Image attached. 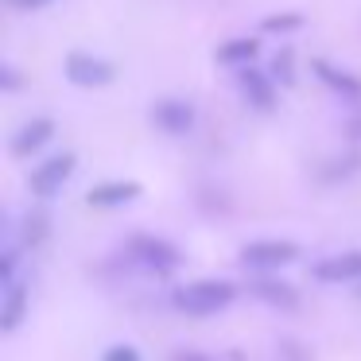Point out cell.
<instances>
[{"mask_svg":"<svg viewBox=\"0 0 361 361\" xmlns=\"http://www.w3.org/2000/svg\"><path fill=\"white\" fill-rule=\"evenodd\" d=\"M237 86H241L245 102L252 105V109H272L276 105V78L272 74H260L257 66H237Z\"/></svg>","mask_w":361,"mask_h":361,"instance_id":"6","label":"cell"},{"mask_svg":"<svg viewBox=\"0 0 361 361\" xmlns=\"http://www.w3.org/2000/svg\"><path fill=\"white\" fill-rule=\"evenodd\" d=\"M152 121H156L164 133H171V136H187L190 128H195V105L179 102V97H167V102H156Z\"/></svg>","mask_w":361,"mask_h":361,"instance_id":"7","label":"cell"},{"mask_svg":"<svg viewBox=\"0 0 361 361\" xmlns=\"http://www.w3.org/2000/svg\"><path fill=\"white\" fill-rule=\"evenodd\" d=\"M233 295H237V288L226 280H195L175 291V307L187 314H218L233 303Z\"/></svg>","mask_w":361,"mask_h":361,"instance_id":"1","label":"cell"},{"mask_svg":"<svg viewBox=\"0 0 361 361\" xmlns=\"http://www.w3.org/2000/svg\"><path fill=\"white\" fill-rule=\"evenodd\" d=\"M311 71L319 74V82H326V86L334 90V94L350 97V102H357V97H361V82H357V78H350L345 71H338V66H330V63H322V59H314Z\"/></svg>","mask_w":361,"mask_h":361,"instance_id":"11","label":"cell"},{"mask_svg":"<svg viewBox=\"0 0 361 361\" xmlns=\"http://www.w3.org/2000/svg\"><path fill=\"white\" fill-rule=\"evenodd\" d=\"M24 311H27V288L24 283H4V314H0V326L4 330H16L20 326V319H24Z\"/></svg>","mask_w":361,"mask_h":361,"instance_id":"13","label":"cell"},{"mask_svg":"<svg viewBox=\"0 0 361 361\" xmlns=\"http://www.w3.org/2000/svg\"><path fill=\"white\" fill-rule=\"evenodd\" d=\"M8 8H16V12H32V8H39V4H47V0H4Z\"/></svg>","mask_w":361,"mask_h":361,"instance_id":"19","label":"cell"},{"mask_svg":"<svg viewBox=\"0 0 361 361\" xmlns=\"http://www.w3.org/2000/svg\"><path fill=\"white\" fill-rule=\"evenodd\" d=\"M314 280L322 283H353L361 280V252H338L314 264Z\"/></svg>","mask_w":361,"mask_h":361,"instance_id":"9","label":"cell"},{"mask_svg":"<svg viewBox=\"0 0 361 361\" xmlns=\"http://www.w3.org/2000/svg\"><path fill=\"white\" fill-rule=\"evenodd\" d=\"M71 175H74V156L71 152H59V156L43 159L39 167H32L27 187H32V195H39V198H55Z\"/></svg>","mask_w":361,"mask_h":361,"instance_id":"3","label":"cell"},{"mask_svg":"<svg viewBox=\"0 0 361 361\" xmlns=\"http://www.w3.org/2000/svg\"><path fill=\"white\" fill-rule=\"evenodd\" d=\"M299 257L295 241H252L241 249V264L257 268V272H272V268H283Z\"/></svg>","mask_w":361,"mask_h":361,"instance_id":"4","label":"cell"},{"mask_svg":"<svg viewBox=\"0 0 361 361\" xmlns=\"http://www.w3.org/2000/svg\"><path fill=\"white\" fill-rule=\"evenodd\" d=\"M350 136H361V113H357V117L350 121Z\"/></svg>","mask_w":361,"mask_h":361,"instance_id":"22","label":"cell"},{"mask_svg":"<svg viewBox=\"0 0 361 361\" xmlns=\"http://www.w3.org/2000/svg\"><path fill=\"white\" fill-rule=\"evenodd\" d=\"M133 198H140V183L136 179H109V183L90 187L86 202L97 206V210H113V206H125V202H133Z\"/></svg>","mask_w":361,"mask_h":361,"instance_id":"8","label":"cell"},{"mask_svg":"<svg viewBox=\"0 0 361 361\" xmlns=\"http://www.w3.org/2000/svg\"><path fill=\"white\" fill-rule=\"evenodd\" d=\"M257 51H260L257 39H229L218 47V63L221 66H249L257 59Z\"/></svg>","mask_w":361,"mask_h":361,"instance_id":"14","label":"cell"},{"mask_svg":"<svg viewBox=\"0 0 361 361\" xmlns=\"http://www.w3.org/2000/svg\"><path fill=\"white\" fill-rule=\"evenodd\" d=\"M252 295L280 307V311H295V303H299V291L291 283H280V280H257L252 283Z\"/></svg>","mask_w":361,"mask_h":361,"instance_id":"12","label":"cell"},{"mask_svg":"<svg viewBox=\"0 0 361 361\" xmlns=\"http://www.w3.org/2000/svg\"><path fill=\"white\" fill-rule=\"evenodd\" d=\"M272 78H280L283 86H291V82H295V55H291V47L276 51V59H272Z\"/></svg>","mask_w":361,"mask_h":361,"instance_id":"15","label":"cell"},{"mask_svg":"<svg viewBox=\"0 0 361 361\" xmlns=\"http://www.w3.org/2000/svg\"><path fill=\"white\" fill-rule=\"evenodd\" d=\"M16 86H20L16 71H12V66H4V90H16Z\"/></svg>","mask_w":361,"mask_h":361,"instance_id":"20","label":"cell"},{"mask_svg":"<svg viewBox=\"0 0 361 361\" xmlns=\"http://www.w3.org/2000/svg\"><path fill=\"white\" fill-rule=\"evenodd\" d=\"M102 361H140V353H136L133 345H109V350L102 353Z\"/></svg>","mask_w":361,"mask_h":361,"instance_id":"18","label":"cell"},{"mask_svg":"<svg viewBox=\"0 0 361 361\" xmlns=\"http://www.w3.org/2000/svg\"><path fill=\"white\" fill-rule=\"evenodd\" d=\"M128 257L136 260V264H144L148 272H175L179 268V249H175L171 241H164V237H133L128 241Z\"/></svg>","mask_w":361,"mask_h":361,"instance_id":"2","label":"cell"},{"mask_svg":"<svg viewBox=\"0 0 361 361\" xmlns=\"http://www.w3.org/2000/svg\"><path fill=\"white\" fill-rule=\"evenodd\" d=\"M66 78L82 90H97V86H109V82L117 78V71H113V63H105V59L74 51V55H66Z\"/></svg>","mask_w":361,"mask_h":361,"instance_id":"5","label":"cell"},{"mask_svg":"<svg viewBox=\"0 0 361 361\" xmlns=\"http://www.w3.org/2000/svg\"><path fill=\"white\" fill-rule=\"evenodd\" d=\"M43 237H47V218H43V214H32V218L24 221V241L27 245H39Z\"/></svg>","mask_w":361,"mask_h":361,"instance_id":"16","label":"cell"},{"mask_svg":"<svg viewBox=\"0 0 361 361\" xmlns=\"http://www.w3.org/2000/svg\"><path fill=\"white\" fill-rule=\"evenodd\" d=\"M51 136H55V121H51V117H32L16 136H12V156L27 159L32 152H39Z\"/></svg>","mask_w":361,"mask_h":361,"instance_id":"10","label":"cell"},{"mask_svg":"<svg viewBox=\"0 0 361 361\" xmlns=\"http://www.w3.org/2000/svg\"><path fill=\"white\" fill-rule=\"evenodd\" d=\"M303 24V16H295V12H288V16H268L264 24V32H295V27Z\"/></svg>","mask_w":361,"mask_h":361,"instance_id":"17","label":"cell"},{"mask_svg":"<svg viewBox=\"0 0 361 361\" xmlns=\"http://www.w3.org/2000/svg\"><path fill=\"white\" fill-rule=\"evenodd\" d=\"M175 361H210L206 353H195V350H187V353H175Z\"/></svg>","mask_w":361,"mask_h":361,"instance_id":"21","label":"cell"}]
</instances>
